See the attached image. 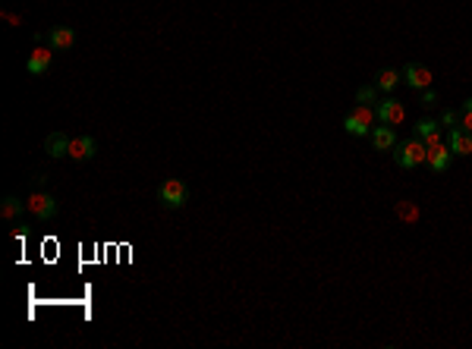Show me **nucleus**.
<instances>
[{
    "label": "nucleus",
    "instance_id": "1",
    "mask_svg": "<svg viewBox=\"0 0 472 349\" xmlns=\"http://www.w3.org/2000/svg\"><path fill=\"white\" fill-rule=\"evenodd\" d=\"M394 148H397V151H394L397 164L406 167V170L422 167V164L428 161V148H425V142H422V139H403V142H397Z\"/></svg>",
    "mask_w": 472,
    "mask_h": 349
},
{
    "label": "nucleus",
    "instance_id": "2",
    "mask_svg": "<svg viewBox=\"0 0 472 349\" xmlns=\"http://www.w3.org/2000/svg\"><path fill=\"white\" fill-rule=\"evenodd\" d=\"M375 116H378L375 114V107H369V104H356V107L343 116V129H347L349 135H369V132H372Z\"/></svg>",
    "mask_w": 472,
    "mask_h": 349
},
{
    "label": "nucleus",
    "instance_id": "3",
    "mask_svg": "<svg viewBox=\"0 0 472 349\" xmlns=\"http://www.w3.org/2000/svg\"><path fill=\"white\" fill-rule=\"evenodd\" d=\"M158 198H161L164 208H183L189 202V186L183 179H164L161 189H158Z\"/></svg>",
    "mask_w": 472,
    "mask_h": 349
},
{
    "label": "nucleus",
    "instance_id": "4",
    "mask_svg": "<svg viewBox=\"0 0 472 349\" xmlns=\"http://www.w3.org/2000/svg\"><path fill=\"white\" fill-rule=\"evenodd\" d=\"M25 208H29L32 218L38 220H51L57 214V198L51 192H41V189H35V192L25 198Z\"/></svg>",
    "mask_w": 472,
    "mask_h": 349
},
{
    "label": "nucleus",
    "instance_id": "5",
    "mask_svg": "<svg viewBox=\"0 0 472 349\" xmlns=\"http://www.w3.org/2000/svg\"><path fill=\"white\" fill-rule=\"evenodd\" d=\"M403 82L410 88H416V92H425V88H432V70H428V66H419V63H410V66L403 70Z\"/></svg>",
    "mask_w": 472,
    "mask_h": 349
},
{
    "label": "nucleus",
    "instance_id": "6",
    "mask_svg": "<svg viewBox=\"0 0 472 349\" xmlns=\"http://www.w3.org/2000/svg\"><path fill=\"white\" fill-rule=\"evenodd\" d=\"M375 114H378V120L384 126H400L403 116H406V107H403L400 101H394V98H387V101H381L378 107H375Z\"/></svg>",
    "mask_w": 472,
    "mask_h": 349
},
{
    "label": "nucleus",
    "instance_id": "7",
    "mask_svg": "<svg viewBox=\"0 0 472 349\" xmlns=\"http://www.w3.org/2000/svg\"><path fill=\"white\" fill-rule=\"evenodd\" d=\"M95 151H98V142H95L92 135H76V139L70 142V157L73 161H92Z\"/></svg>",
    "mask_w": 472,
    "mask_h": 349
},
{
    "label": "nucleus",
    "instance_id": "8",
    "mask_svg": "<svg viewBox=\"0 0 472 349\" xmlns=\"http://www.w3.org/2000/svg\"><path fill=\"white\" fill-rule=\"evenodd\" d=\"M447 142H450V151L457 157H466V155H472V132H466V129H450V135H447Z\"/></svg>",
    "mask_w": 472,
    "mask_h": 349
},
{
    "label": "nucleus",
    "instance_id": "9",
    "mask_svg": "<svg viewBox=\"0 0 472 349\" xmlns=\"http://www.w3.org/2000/svg\"><path fill=\"white\" fill-rule=\"evenodd\" d=\"M450 161H454V151H450V145H438V148H428V167H432L434 173H444L450 167Z\"/></svg>",
    "mask_w": 472,
    "mask_h": 349
},
{
    "label": "nucleus",
    "instance_id": "10",
    "mask_svg": "<svg viewBox=\"0 0 472 349\" xmlns=\"http://www.w3.org/2000/svg\"><path fill=\"white\" fill-rule=\"evenodd\" d=\"M70 135H63V132H51V135H47L45 139V151L51 157H66L70 155Z\"/></svg>",
    "mask_w": 472,
    "mask_h": 349
},
{
    "label": "nucleus",
    "instance_id": "11",
    "mask_svg": "<svg viewBox=\"0 0 472 349\" xmlns=\"http://www.w3.org/2000/svg\"><path fill=\"white\" fill-rule=\"evenodd\" d=\"M25 66H29L32 76H45V73L51 70V51H45V47H35V51L29 54V63H25Z\"/></svg>",
    "mask_w": 472,
    "mask_h": 349
},
{
    "label": "nucleus",
    "instance_id": "12",
    "mask_svg": "<svg viewBox=\"0 0 472 349\" xmlns=\"http://www.w3.org/2000/svg\"><path fill=\"white\" fill-rule=\"evenodd\" d=\"M47 41H51V47H57V51H66V47L76 44V31H73L70 25H57V29H51Z\"/></svg>",
    "mask_w": 472,
    "mask_h": 349
},
{
    "label": "nucleus",
    "instance_id": "13",
    "mask_svg": "<svg viewBox=\"0 0 472 349\" xmlns=\"http://www.w3.org/2000/svg\"><path fill=\"white\" fill-rule=\"evenodd\" d=\"M369 135H372V145L378 148V151H390V148L397 145V132L390 129V126H375Z\"/></svg>",
    "mask_w": 472,
    "mask_h": 349
},
{
    "label": "nucleus",
    "instance_id": "14",
    "mask_svg": "<svg viewBox=\"0 0 472 349\" xmlns=\"http://www.w3.org/2000/svg\"><path fill=\"white\" fill-rule=\"evenodd\" d=\"M23 211H29V208H25L16 195H3V202H0V218L3 220H19L23 218Z\"/></svg>",
    "mask_w": 472,
    "mask_h": 349
},
{
    "label": "nucleus",
    "instance_id": "15",
    "mask_svg": "<svg viewBox=\"0 0 472 349\" xmlns=\"http://www.w3.org/2000/svg\"><path fill=\"white\" fill-rule=\"evenodd\" d=\"M400 82H403V73H397V70H381L378 79H375L378 92H394V88L400 86Z\"/></svg>",
    "mask_w": 472,
    "mask_h": 349
},
{
    "label": "nucleus",
    "instance_id": "16",
    "mask_svg": "<svg viewBox=\"0 0 472 349\" xmlns=\"http://www.w3.org/2000/svg\"><path fill=\"white\" fill-rule=\"evenodd\" d=\"M356 104H369V107H372V104H375V107H378V86H362V88H359V92H356Z\"/></svg>",
    "mask_w": 472,
    "mask_h": 349
},
{
    "label": "nucleus",
    "instance_id": "17",
    "mask_svg": "<svg viewBox=\"0 0 472 349\" xmlns=\"http://www.w3.org/2000/svg\"><path fill=\"white\" fill-rule=\"evenodd\" d=\"M441 129V126H438V120H419L416 126H412V132H416V139H428V135H432V132H438Z\"/></svg>",
    "mask_w": 472,
    "mask_h": 349
},
{
    "label": "nucleus",
    "instance_id": "18",
    "mask_svg": "<svg viewBox=\"0 0 472 349\" xmlns=\"http://www.w3.org/2000/svg\"><path fill=\"white\" fill-rule=\"evenodd\" d=\"M397 218L412 224V220H419V208L412 202H397Z\"/></svg>",
    "mask_w": 472,
    "mask_h": 349
},
{
    "label": "nucleus",
    "instance_id": "19",
    "mask_svg": "<svg viewBox=\"0 0 472 349\" xmlns=\"http://www.w3.org/2000/svg\"><path fill=\"white\" fill-rule=\"evenodd\" d=\"M460 129L472 132V98H466L463 107H460Z\"/></svg>",
    "mask_w": 472,
    "mask_h": 349
},
{
    "label": "nucleus",
    "instance_id": "20",
    "mask_svg": "<svg viewBox=\"0 0 472 349\" xmlns=\"http://www.w3.org/2000/svg\"><path fill=\"white\" fill-rule=\"evenodd\" d=\"M441 126L457 129V126H460V110H444V114H441Z\"/></svg>",
    "mask_w": 472,
    "mask_h": 349
},
{
    "label": "nucleus",
    "instance_id": "21",
    "mask_svg": "<svg viewBox=\"0 0 472 349\" xmlns=\"http://www.w3.org/2000/svg\"><path fill=\"white\" fill-rule=\"evenodd\" d=\"M425 142V148H438V145H444V135H441V129L438 132H432V135H428V139H422Z\"/></svg>",
    "mask_w": 472,
    "mask_h": 349
},
{
    "label": "nucleus",
    "instance_id": "22",
    "mask_svg": "<svg viewBox=\"0 0 472 349\" xmlns=\"http://www.w3.org/2000/svg\"><path fill=\"white\" fill-rule=\"evenodd\" d=\"M422 104H425V107H434V104H438V92L425 88V92H422Z\"/></svg>",
    "mask_w": 472,
    "mask_h": 349
}]
</instances>
